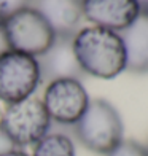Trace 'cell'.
Here are the masks:
<instances>
[{
    "mask_svg": "<svg viewBox=\"0 0 148 156\" xmlns=\"http://www.w3.org/2000/svg\"><path fill=\"white\" fill-rule=\"evenodd\" d=\"M73 54L83 73L111 80L126 70V49L118 32L84 27L73 35Z\"/></svg>",
    "mask_w": 148,
    "mask_h": 156,
    "instance_id": "1",
    "label": "cell"
},
{
    "mask_svg": "<svg viewBox=\"0 0 148 156\" xmlns=\"http://www.w3.org/2000/svg\"><path fill=\"white\" fill-rule=\"evenodd\" d=\"M123 121L111 104L104 99L89 101L83 116L75 124L80 142L91 151L107 154L123 140Z\"/></svg>",
    "mask_w": 148,
    "mask_h": 156,
    "instance_id": "2",
    "label": "cell"
},
{
    "mask_svg": "<svg viewBox=\"0 0 148 156\" xmlns=\"http://www.w3.org/2000/svg\"><path fill=\"white\" fill-rule=\"evenodd\" d=\"M3 34L11 51L33 58L43 54L56 38L53 27L33 6H26L6 16Z\"/></svg>",
    "mask_w": 148,
    "mask_h": 156,
    "instance_id": "3",
    "label": "cell"
},
{
    "mask_svg": "<svg viewBox=\"0 0 148 156\" xmlns=\"http://www.w3.org/2000/svg\"><path fill=\"white\" fill-rule=\"evenodd\" d=\"M49 124L43 102L33 97L8 105L0 119V129L16 147L35 145L48 134Z\"/></svg>",
    "mask_w": 148,
    "mask_h": 156,
    "instance_id": "4",
    "label": "cell"
},
{
    "mask_svg": "<svg viewBox=\"0 0 148 156\" xmlns=\"http://www.w3.org/2000/svg\"><path fill=\"white\" fill-rule=\"evenodd\" d=\"M40 67L37 58L18 51L0 54V101L18 104L29 99L40 83Z\"/></svg>",
    "mask_w": 148,
    "mask_h": 156,
    "instance_id": "5",
    "label": "cell"
},
{
    "mask_svg": "<svg viewBox=\"0 0 148 156\" xmlns=\"http://www.w3.org/2000/svg\"><path fill=\"white\" fill-rule=\"evenodd\" d=\"M43 105L49 119L59 124H76L89 105V96L80 80L62 78L46 86Z\"/></svg>",
    "mask_w": 148,
    "mask_h": 156,
    "instance_id": "6",
    "label": "cell"
},
{
    "mask_svg": "<svg viewBox=\"0 0 148 156\" xmlns=\"http://www.w3.org/2000/svg\"><path fill=\"white\" fill-rule=\"evenodd\" d=\"M83 16L97 27L121 32L140 15L137 0H83Z\"/></svg>",
    "mask_w": 148,
    "mask_h": 156,
    "instance_id": "7",
    "label": "cell"
},
{
    "mask_svg": "<svg viewBox=\"0 0 148 156\" xmlns=\"http://www.w3.org/2000/svg\"><path fill=\"white\" fill-rule=\"evenodd\" d=\"M40 80L51 83L62 78H78L83 75L73 54V35H56L53 45L37 59Z\"/></svg>",
    "mask_w": 148,
    "mask_h": 156,
    "instance_id": "8",
    "label": "cell"
},
{
    "mask_svg": "<svg viewBox=\"0 0 148 156\" xmlns=\"http://www.w3.org/2000/svg\"><path fill=\"white\" fill-rule=\"evenodd\" d=\"M83 0H32L30 6L38 10L56 35H75L81 16Z\"/></svg>",
    "mask_w": 148,
    "mask_h": 156,
    "instance_id": "9",
    "label": "cell"
},
{
    "mask_svg": "<svg viewBox=\"0 0 148 156\" xmlns=\"http://www.w3.org/2000/svg\"><path fill=\"white\" fill-rule=\"evenodd\" d=\"M119 35L126 49V70L148 73V11H140L136 21Z\"/></svg>",
    "mask_w": 148,
    "mask_h": 156,
    "instance_id": "10",
    "label": "cell"
},
{
    "mask_svg": "<svg viewBox=\"0 0 148 156\" xmlns=\"http://www.w3.org/2000/svg\"><path fill=\"white\" fill-rule=\"evenodd\" d=\"M32 156H75V147L64 134H46L35 144Z\"/></svg>",
    "mask_w": 148,
    "mask_h": 156,
    "instance_id": "11",
    "label": "cell"
},
{
    "mask_svg": "<svg viewBox=\"0 0 148 156\" xmlns=\"http://www.w3.org/2000/svg\"><path fill=\"white\" fill-rule=\"evenodd\" d=\"M107 156H148V148L136 140H121Z\"/></svg>",
    "mask_w": 148,
    "mask_h": 156,
    "instance_id": "12",
    "label": "cell"
},
{
    "mask_svg": "<svg viewBox=\"0 0 148 156\" xmlns=\"http://www.w3.org/2000/svg\"><path fill=\"white\" fill-rule=\"evenodd\" d=\"M5 8H6V13L11 15V13H15L21 8H26V6H30L32 0H2Z\"/></svg>",
    "mask_w": 148,
    "mask_h": 156,
    "instance_id": "13",
    "label": "cell"
},
{
    "mask_svg": "<svg viewBox=\"0 0 148 156\" xmlns=\"http://www.w3.org/2000/svg\"><path fill=\"white\" fill-rule=\"evenodd\" d=\"M15 148H16V145L6 137V134L2 129H0V156H2L3 153H8L11 150H15Z\"/></svg>",
    "mask_w": 148,
    "mask_h": 156,
    "instance_id": "14",
    "label": "cell"
},
{
    "mask_svg": "<svg viewBox=\"0 0 148 156\" xmlns=\"http://www.w3.org/2000/svg\"><path fill=\"white\" fill-rule=\"evenodd\" d=\"M8 43H6V38H5V34H3V27H0V54L8 51Z\"/></svg>",
    "mask_w": 148,
    "mask_h": 156,
    "instance_id": "15",
    "label": "cell"
},
{
    "mask_svg": "<svg viewBox=\"0 0 148 156\" xmlns=\"http://www.w3.org/2000/svg\"><path fill=\"white\" fill-rule=\"evenodd\" d=\"M6 16H8V13H6V8H5L3 2L0 0V27H3V23H5Z\"/></svg>",
    "mask_w": 148,
    "mask_h": 156,
    "instance_id": "16",
    "label": "cell"
},
{
    "mask_svg": "<svg viewBox=\"0 0 148 156\" xmlns=\"http://www.w3.org/2000/svg\"><path fill=\"white\" fill-rule=\"evenodd\" d=\"M2 156H29L27 153H24V151H21V150H11V151H8V153H3Z\"/></svg>",
    "mask_w": 148,
    "mask_h": 156,
    "instance_id": "17",
    "label": "cell"
},
{
    "mask_svg": "<svg viewBox=\"0 0 148 156\" xmlns=\"http://www.w3.org/2000/svg\"><path fill=\"white\" fill-rule=\"evenodd\" d=\"M137 3L142 11H148V0H137Z\"/></svg>",
    "mask_w": 148,
    "mask_h": 156,
    "instance_id": "18",
    "label": "cell"
},
{
    "mask_svg": "<svg viewBox=\"0 0 148 156\" xmlns=\"http://www.w3.org/2000/svg\"><path fill=\"white\" fill-rule=\"evenodd\" d=\"M146 148H148V147H146Z\"/></svg>",
    "mask_w": 148,
    "mask_h": 156,
    "instance_id": "19",
    "label": "cell"
}]
</instances>
